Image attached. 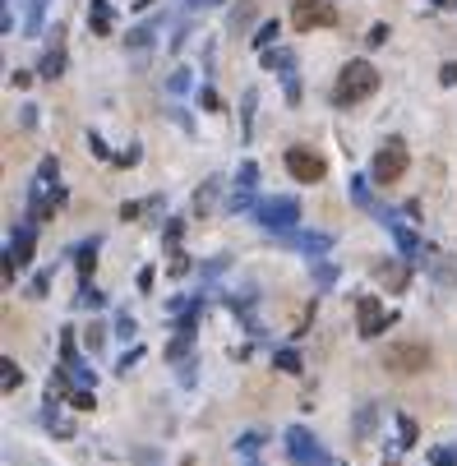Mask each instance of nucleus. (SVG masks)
<instances>
[{
  "mask_svg": "<svg viewBox=\"0 0 457 466\" xmlns=\"http://www.w3.org/2000/svg\"><path fill=\"white\" fill-rule=\"evenodd\" d=\"M374 88H379V70L369 61H351V65H342V74H337V83H333V102L337 106H356Z\"/></svg>",
  "mask_w": 457,
  "mask_h": 466,
  "instance_id": "nucleus-1",
  "label": "nucleus"
},
{
  "mask_svg": "<svg viewBox=\"0 0 457 466\" xmlns=\"http://www.w3.org/2000/svg\"><path fill=\"white\" fill-rule=\"evenodd\" d=\"M287 457H291V466H333V452H328L309 430H300V425L287 430Z\"/></svg>",
  "mask_w": 457,
  "mask_h": 466,
  "instance_id": "nucleus-2",
  "label": "nucleus"
},
{
  "mask_svg": "<svg viewBox=\"0 0 457 466\" xmlns=\"http://www.w3.org/2000/svg\"><path fill=\"white\" fill-rule=\"evenodd\" d=\"M255 222L264 231H296V222H300V203L296 199H264V203H255Z\"/></svg>",
  "mask_w": 457,
  "mask_h": 466,
  "instance_id": "nucleus-3",
  "label": "nucleus"
},
{
  "mask_svg": "<svg viewBox=\"0 0 457 466\" xmlns=\"http://www.w3.org/2000/svg\"><path fill=\"white\" fill-rule=\"evenodd\" d=\"M406 162H411V157H406V143L402 139H388L384 148L374 152V167H369V171H374V185H393V180H402L406 176Z\"/></svg>",
  "mask_w": 457,
  "mask_h": 466,
  "instance_id": "nucleus-4",
  "label": "nucleus"
},
{
  "mask_svg": "<svg viewBox=\"0 0 457 466\" xmlns=\"http://www.w3.org/2000/svg\"><path fill=\"white\" fill-rule=\"evenodd\" d=\"M430 365V351L421 342H393L384 351V370H397V374H421Z\"/></svg>",
  "mask_w": 457,
  "mask_h": 466,
  "instance_id": "nucleus-5",
  "label": "nucleus"
},
{
  "mask_svg": "<svg viewBox=\"0 0 457 466\" xmlns=\"http://www.w3.org/2000/svg\"><path fill=\"white\" fill-rule=\"evenodd\" d=\"M291 24H296L300 33H309V28H333L337 9H333V0H296V5H291Z\"/></svg>",
  "mask_w": 457,
  "mask_h": 466,
  "instance_id": "nucleus-6",
  "label": "nucleus"
},
{
  "mask_svg": "<svg viewBox=\"0 0 457 466\" xmlns=\"http://www.w3.org/2000/svg\"><path fill=\"white\" fill-rule=\"evenodd\" d=\"M255 185H259V167H255V162H240L236 185H231V203H227V208H231V212L255 208Z\"/></svg>",
  "mask_w": 457,
  "mask_h": 466,
  "instance_id": "nucleus-7",
  "label": "nucleus"
},
{
  "mask_svg": "<svg viewBox=\"0 0 457 466\" xmlns=\"http://www.w3.org/2000/svg\"><path fill=\"white\" fill-rule=\"evenodd\" d=\"M356 319H361V337H379L388 323H393V314H388L374 296H361V300H356Z\"/></svg>",
  "mask_w": 457,
  "mask_h": 466,
  "instance_id": "nucleus-8",
  "label": "nucleus"
},
{
  "mask_svg": "<svg viewBox=\"0 0 457 466\" xmlns=\"http://www.w3.org/2000/svg\"><path fill=\"white\" fill-rule=\"evenodd\" d=\"M287 171L305 185H314V180H324V157H314L309 148H287Z\"/></svg>",
  "mask_w": 457,
  "mask_h": 466,
  "instance_id": "nucleus-9",
  "label": "nucleus"
},
{
  "mask_svg": "<svg viewBox=\"0 0 457 466\" xmlns=\"http://www.w3.org/2000/svg\"><path fill=\"white\" fill-rule=\"evenodd\" d=\"M287 240L305 254H328L333 249V236H324V231H287Z\"/></svg>",
  "mask_w": 457,
  "mask_h": 466,
  "instance_id": "nucleus-10",
  "label": "nucleus"
},
{
  "mask_svg": "<svg viewBox=\"0 0 457 466\" xmlns=\"http://www.w3.org/2000/svg\"><path fill=\"white\" fill-rule=\"evenodd\" d=\"M384 227H388V231H393V240H397V249H402V254H406V259H416V254H421V240H416V236H411V231H406V227H402V222H397V217H393V212H388V222H384Z\"/></svg>",
  "mask_w": 457,
  "mask_h": 466,
  "instance_id": "nucleus-11",
  "label": "nucleus"
},
{
  "mask_svg": "<svg viewBox=\"0 0 457 466\" xmlns=\"http://www.w3.org/2000/svg\"><path fill=\"white\" fill-rule=\"evenodd\" d=\"M111 24H115L111 5H106V0H93V5H88V28L97 37H106V33H111Z\"/></svg>",
  "mask_w": 457,
  "mask_h": 466,
  "instance_id": "nucleus-12",
  "label": "nucleus"
},
{
  "mask_svg": "<svg viewBox=\"0 0 457 466\" xmlns=\"http://www.w3.org/2000/svg\"><path fill=\"white\" fill-rule=\"evenodd\" d=\"M351 199H356V203H361V208H365V212H374V217H379V222H388V208H379V203H374V194H369V185H365V180H361V176H351Z\"/></svg>",
  "mask_w": 457,
  "mask_h": 466,
  "instance_id": "nucleus-13",
  "label": "nucleus"
},
{
  "mask_svg": "<svg viewBox=\"0 0 457 466\" xmlns=\"http://www.w3.org/2000/svg\"><path fill=\"white\" fill-rule=\"evenodd\" d=\"M51 0H28V19H24V37H42V19Z\"/></svg>",
  "mask_w": 457,
  "mask_h": 466,
  "instance_id": "nucleus-14",
  "label": "nucleus"
},
{
  "mask_svg": "<svg viewBox=\"0 0 457 466\" xmlns=\"http://www.w3.org/2000/svg\"><path fill=\"white\" fill-rule=\"evenodd\" d=\"M37 74H42V79H61V74H65V51H61V42H56L51 51L42 56V65H37Z\"/></svg>",
  "mask_w": 457,
  "mask_h": 466,
  "instance_id": "nucleus-15",
  "label": "nucleus"
},
{
  "mask_svg": "<svg viewBox=\"0 0 457 466\" xmlns=\"http://www.w3.org/2000/svg\"><path fill=\"white\" fill-rule=\"evenodd\" d=\"M9 254L19 259V268L33 264V227H28V231H14V240H9Z\"/></svg>",
  "mask_w": 457,
  "mask_h": 466,
  "instance_id": "nucleus-16",
  "label": "nucleus"
},
{
  "mask_svg": "<svg viewBox=\"0 0 457 466\" xmlns=\"http://www.w3.org/2000/svg\"><path fill=\"white\" fill-rule=\"evenodd\" d=\"M74 264H79V277L88 281V277H93V268H97V240H83V245L74 249Z\"/></svg>",
  "mask_w": 457,
  "mask_h": 466,
  "instance_id": "nucleus-17",
  "label": "nucleus"
},
{
  "mask_svg": "<svg viewBox=\"0 0 457 466\" xmlns=\"http://www.w3.org/2000/svg\"><path fill=\"white\" fill-rule=\"evenodd\" d=\"M190 346H194V328L180 323V337H176V342H167V361H185V356H190Z\"/></svg>",
  "mask_w": 457,
  "mask_h": 466,
  "instance_id": "nucleus-18",
  "label": "nucleus"
},
{
  "mask_svg": "<svg viewBox=\"0 0 457 466\" xmlns=\"http://www.w3.org/2000/svg\"><path fill=\"white\" fill-rule=\"evenodd\" d=\"M255 102H259V93L245 88V97H240V134H245V139H250V130H255Z\"/></svg>",
  "mask_w": 457,
  "mask_h": 466,
  "instance_id": "nucleus-19",
  "label": "nucleus"
},
{
  "mask_svg": "<svg viewBox=\"0 0 457 466\" xmlns=\"http://www.w3.org/2000/svg\"><path fill=\"white\" fill-rule=\"evenodd\" d=\"M374 277H379V281H388L393 291H402V286H406V268H397V264H374Z\"/></svg>",
  "mask_w": 457,
  "mask_h": 466,
  "instance_id": "nucleus-20",
  "label": "nucleus"
},
{
  "mask_svg": "<svg viewBox=\"0 0 457 466\" xmlns=\"http://www.w3.org/2000/svg\"><path fill=\"white\" fill-rule=\"evenodd\" d=\"M74 305H79V309H102V305H106V296L93 286V281H83V286H79V296H74Z\"/></svg>",
  "mask_w": 457,
  "mask_h": 466,
  "instance_id": "nucleus-21",
  "label": "nucleus"
},
{
  "mask_svg": "<svg viewBox=\"0 0 457 466\" xmlns=\"http://www.w3.org/2000/svg\"><path fill=\"white\" fill-rule=\"evenodd\" d=\"M19 383H24V370H19L14 361H0V388H5V393H14Z\"/></svg>",
  "mask_w": 457,
  "mask_h": 466,
  "instance_id": "nucleus-22",
  "label": "nucleus"
},
{
  "mask_svg": "<svg viewBox=\"0 0 457 466\" xmlns=\"http://www.w3.org/2000/svg\"><path fill=\"white\" fill-rule=\"evenodd\" d=\"M250 24H255V0H245L240 9H231V33H245Z\"/></svg>",
  "mask_w": 457,
  "mask_h": 466,
  "instance_id": "nucleus-23",
  "label": "nucleus"
},
{
  "mask_svg": "<svg viewBox=\"0 0 457 466\" xmlns=\"http://www.w3.org/2000/svg\"><path fill=\"white\" fill-rule=\"evenodd\" d=\"M264 70H296V61H291V51H273V46H268L264 51Z\"/></svg>",
  "mask_w": 457,
  "mask_h": 466,
  "instance_id": "nucleus-24",
  "label": "nucleus"
},
{
  "mask_svg": "<svg viewBox=\"0 0 457 466\" xmlns=\"http://www.w3.org/2000/svg\"><path fill=\"white\" fill-rule=\"evenodd\" d=\"M217 190H222V180H208V185L194 194V208H199V212H208V208H212V199H217Z\"/></svg>",
  "mask_w": 457,
  "mask_h": 466,
  "instance_id": "nucleus-25",
  "label": "nucleus"
},
{
  "mask_svg": "<svg viewBox=\"0 0 457 466\" xmlns=\"http://www.w3.org/2000/svg\"><path fill=\"white\" fill-rule=\"evenodd\" d=\"M61 356H65V365H70V370H74V365H83V361H79V351H74V328H65V337H61Z\"/></svg>",
  "mask_w": 457,
  "mask_h": 466,
  "instance_id": "nucleus-26",
  "label": "nucleus"
},
{
  "mask_svg": "<svg viewBox=\"0 0 457 466\" xmlns=\"http://www.w3.org/2000/svg\"><path fill=\"white\" fill-rule=\"evenodd\" d=\"M83 346H88V351L97 356V351H102V346H106V328H102V323H93L88 333H83Z\"/></svg>",
  "mask_w": 457,
  "mask_h": 466,
  "instance_id": "nucleus-27",
  "label": "nucleus"
},
{
  "mask_svg": "<svg viewBox=\"0 0 457 466\" xmlns=\"http://www.w3.org/2000/svg\"><path fill=\"white\" fill-rule=\"evenodd\" d=\"M374 415H379L374 406H361V415H356V439H365V434L374 430Z\"/></svg>",
  "mask_w": 457,
  "mask_h": 466,
  "instance_id": "nucleus-28",
  "label": "nucleus"
},
{
  "mask_svg": "<svg viewBox=\"0 0 457 466\" xmlns=\"http://www.w3.org/2000/svg\"><path fill=\"white\" fill-rule=\"evenodd\" d=\"M277 37H282V28H277V24H264V28H259V37H255V46H259V51H268Z\"/></svg>",
  "mask_w": 457,
  "mask_h": 466,
  "instance_id": "nucleus-29",
  "label": "nucleus"
},
{
  "mask_svg": "<svg viewBox=\"0 0 457 466\" xmlns=\"http://www.w3.org/2000/svg\"><path fill=\"white\" fill-rule=\"evenodd\" d=\"M125 42H130L134 51H143V46H153V28H148V24H143V28H134V33L125 37Z\"/></svg>",
  "mask_w": 457,
  "mask_h": 466,
  "instance_id": "nucleus-30",
  "label": "nucleus"
},
{
  "mask_svg": "<svg viewBox=\"0 0 457 466\" xmlns=\"http://www.w3.org/2000/svg\"><path fill=\"white\" fill-rule=\"evenodd\" d=\"M397 434H402V448H411V443H416V420H411V415H397Z\"/></svg>",
  "mask_w": 457,
  "mask_h": 466,
  "instance_id": "nucleus-31",
  "label": "nucleus"
},
{
  "mask_svg": "<svg viewBox=\"0 0 457 466\" xmlns=\"http://www.w3.org/2000/svg\"><path fill=\"white\" fill-rule=\"evenodd\" d=\"M139 361H143V346H130V351L120 356V365H115V374H130V370H134Z\"/></svg>",
  "mask_w": 457,
  "mask_h": 466,
  "instance_id": "nucleus-32",
  "label": "nucleus"
},
{
  "mask_svg": "<svg viewBox=\"0 0 457 466\" xmlns=\"http://www.w3.org/2000/svg\"><path fill=\"white\" fill-rule=\"evenodd\" d=\"M277 370H287V374H300V356H296V351H277Z\"/></svg>",
  "mask_w": 457,
  "mask_h": 466,
  "instance_id": "nucleus-33",
  "label": "nucleus"
},
{
  "mask_svg": "<svg viewBox=\"0 0 457 466\" xmlns=\"http://www.w3.org/2000/svg\"><path fill=\"white\" fill-rule=\"evenodd\" d=\"M139 157H143V152H139V143H130V148H125V152H115L111 162H115V167H134Z\"/></svg>",
  "mask_w": 457,
  "mask_h": 466,
  "instance_id": "nucleus-34",
  "label": "nucleus"
},
{
  "mask_svg": "<svg viewBox=\"0 0 457 466\" xmlns=\"http://www.w3.org/2000/svg\"><path fill=\"white\" fill-rule=\"evenodd\" d=\"M134 333H139V323H134L130 314H120V319H115V337H125V342H130Z\"/></svg>",
  "mask_w": 457,
  "mask_h": 466,
  "instance_id": "nucleus-35",
  "label": "nucleus"
},
{
  "mask_svg": "<svg viewBox=\"0 0 457 466\" xmlns=\"http://www.w3.org/2000/svg\"><path fill=\"white\" fill-rule=\"evenodd\" d=\"M70 406H74V411H93V393L74 388V393H70Z\"/></svg>",
  "mask_w": 457,
  "mask_h": 466,
  "instance_id": "nucleus-36",
  "label": "nucleus"
},
{
  "mask_svg": "<svg viewBox=\"0 0 457 466\" xmlns=\"http://www.w3.org/2000/svg\"><path fill=\"white\" fill-rule=\"evenodd\" d=\"M282 83H287V102H300V83H296V70H282Z\"/></svg>",
  "mask_w": 457,
  "mask_h": 466,
  "instance_id": "nucleus-37",
  "label": "nucleus"
},
{
  "mask_svg": "<svg viewBox=\"0 0 457 466\" xmlns=\"http://www.w3.org/2000/svg\"><path fill=\"white\" fill-rule=\"evenodd\" d=\"M434 277H439V281H457V259H448V264H434Z\"/></svg>",
  "mask_w": 457,
  "mask_h": 466,
  "instance_id": "nucleus-38",
  "label": "nucleus"
},
{
  "mask_svg": "<svg viewBox=\"0 0 457 466\" xmlns=\"http://www.w3.org/2000/svg\"><path fill=\"white\" fill-rule=\"evenodd\" d=\"M388 37H393V33H388V24H374V28H369V37H365V42H369V46H384Z\"/></svg>",
  "mask_w": 457,
  "mask_h": 466,
  "instance_id": "nucleus-39",
  "label": "nucleus"
},
{
  "mask_svg": "<svg viewBox=\"0 0 457 466\" xmlns=\"http://www.w3.org/2000/svg\"><path fill=\"white\" fill-rule=\"evenodd\" d=\"M199 106H203V111H222V102H217V93H212V88H199Z\"/></svg>",
  "mask_w": 457,
  "mask_h": 466,
  "instance_id": "nucleus-40",
  "label": "nucleus"
},
{
  "mask_svg": "<svg viewBox=\"0 0 457 466\" xmlns=\"http://www.w3.org/2000/svg\"><path fill=\"white\" fill-rule=\"evenodd\" d=\"M167 268H171V277H180V273H190V259H185L180 249H176V254H171V264H167Z\"/></svg>",
  "mask_w": 457,
  "mask_h": 466,
  "instance_id": "nucleus-41",
  "label": "nucleus"
},
{
  "mask_svg": "<svg viewBox=\"0 0 457 466\" xmlns=\"http://www.w3.org/2000/svg\"><path fill=\"white\" fill-rule=\"evenodd\" d=\"M28 83H33V74H28V70H9V88H28Z\"/></svg>",
  "mask_w": 457,
  "mask_h": 466,
  "instance_id": "nucleus-42",
  "label": "nucleus"
},
{
  "mask_svg": "<svg viewBox=\"0 0 457 466\" xmlns=\"http://www.w3.org/2000/svg\"><path fill=\"white\" fill-rule=\"evenodd\" d=\"M439 83H448V88H457V61H448V65L439 70Z\"/></svg>",
  "mask_w": 457,
  "mask_h": 466,
  "instance_id": "nucleus-43",
  "label": "nucleus"
},
{
  "mask_svg": "<svg viewBox=\"0 0 457 466\" xmlns=\"http://www.w3.org/2000/svg\"><path fill=\"white\" fill-rule=\"evenodd\" d=\"M185 88H190V70H176L171 74V93H185Z\"/></svg>",
  "mask_w": 457,
  "mask_h": 466,
  "instance_id": "nucleus-44",
  "label": "nucleus"
},
{
  "mask_svg": "<svg viewBox=\"0 0 457 466\" xmlns=\"http://www.w3.org/2000/svg\"><path fill=\"white\" fill-rule=\"evenodd\" d=\"M46 291H51V277L37 273V277H33V296H46Z\"/></svg>",
  "mask_w": 457,
  "mask_h": 466,
  "instance_id": "nucleus-45",
  "label": "nucleus"
},
{
  "mask_svg": "<svg viewBox=\"0 0 457 466\" xmlns=\"http://www.w3.org/2000/svg\"><path fill=\"white\" fill-rule=\"evenodd\" d=\"M88 148H93V157H111V152H106V143L97 139V134H88Z\"/></svg>",
  "mask_w": 457,
  "mask_h": 466,
  "instance_id": "nucleus-46",
  "label": "nucleus"
},
{
  "mask_svg": "<svg viewBox=\"0 0 457 466\" xmlns=\"http://www.w3.org/2000/svg\"><path fill=\"white\" fill-rule=\"evenodd\" d=\"M314 277H319V286H328V281H333V268H328V264H319V268H314Z\"/></svg>",
  "mask_w": 457,
  "mask_h": 466,
  "instance_id": "nucleus-47",
  "label": "nucleus"
},
{
  "mask_svg": "<svg viewBox=\"0 0 457 466\" xmlns=\"http://www.w3.org/2000/svg\"><path fill=\"white\" fill-rule=\"evenodd\" d=\"M190 5H222V0H190Z\"/></svg>",
  "mask_w": 457,
  "mask_h": 466,
  "instance_id": "nucleus-48",
  "label": "nucleus"
},
{
  "mask_svg": "<svg viewBox=\"0 0 457 466\" xmlns=\"http://www.w3.org/2000/svg\"><path fill=\"white\" fill-rule=\"evenodd\" d=\"M434 5H439V9H448V5H453V0H434Z\"/></svg>",
  "mask_w": 457,
  "mask_h": 466,
  "instance_id": "nucleus-49",
  "label": "nucleus"
},
{
  "mask_svg": "<svg viewBox=\"0 0 457 466\" xmlns=\"http://www.w3.org/2000/svg\"><path fill=\"white\" fill-rule=\"evenodd\" d=\"M384 466H397V462H384Z\"/></svg>",
  "mask_w": 457,
  "mask_h": 466,
  "instance_id": "nucleus-50",
  "label": "nucleus"
}]
</instances>
